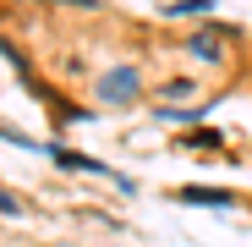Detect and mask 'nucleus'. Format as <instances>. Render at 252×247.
<instances>
[{
	"label": "nucleus",
	"instance_id": "obj_1",
	"mask_svg": "<svg viewBox=\"0 0 252 247\" xmlns=\"http://www.w3.org/2000/svg\"><path fill=\"white\" fill-rule=\"evenodd\" d=\"M99 99H110V105H132L137 99V71H110V77H99Z\"/></svg>",
	"mask_w": 252,
	"mask_h": 247
},
{
	"label": "nucleus",
	"instance_id": "obj_2",
	"mask_svg": "<svg viewBox=\"0 0 252 247\" xmlns=\"http://www.w3.org/2000/svg\"><path fill=\"white\" fill-rule=\"evenodd\" d=\"M176 198H181V203H208V209H230V203H236L225 187H181Z\"/></svg>",
	"mask_w": 252,
	"mask_h": 247
},
{
	"label": "nucleus",
	"instance_id": "obj_3",
	"mask_svg": "<svg viewBox=\"0 0 252 247\" xmlns=\"http://www.w3.org/2000/svg\"><path fill=\"white\" fill-rule=\"evenodd\" d=\"M192 55H203V61H220V38H214V33H192Z\"/></svg>",
	"mask_w": 252,
	"mask_h": 247
},
{
	"label": "nucleus",
	"instance_id": "obj_6",
	"mask_svg": "<svg viewBox=\"0 0 252 247\" xmlns=\"http://www.w3.org/2000/svg\"><path fill=\"white\" fill-rule=\"evenodd\" d=\"M0 214H22V203H17L11 192H0Z\"/></svg>",
	"mask_w": 252,
	"mask_h": 247
},
{
	"label": "nucleus",
	"instance_id": "obj_5",
	"mask_svg": "<svg viewBox=\"0 0 252 247\" xmlns=\"http://www.w3.org/2000/svg\"><path fill=\"white\" fill-rule=\"evenodd\" d=\"M181 94H192V82H187V77H176V82H164V99H181Z\"/></svg>",
	"mask_w": 252,
	"mask_h": 247
},
{
	"label": "nucleus",
	"instance_id": "obj_4",
	"mask_svg": "<svg viewBox=\"0 0 252 247\" xmlns=\"http://www.w3.org/2000/svg\"><path fill=\"white\" fill-rule=\"evenodd\" d=\"M208 0H170V17H197Z\"/></svg>",
	"mask_w": 252,
	"mask_h": 247
}]
</instances>
